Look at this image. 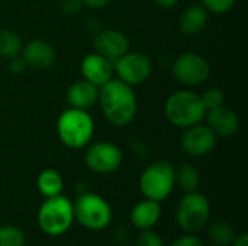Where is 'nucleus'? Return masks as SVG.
Wrapping results in <instances>:
<instances>
[{"instance_id":"1","label":"nucleus","mask_w":248,"mask_h":246,"mask_svg":"<svg viewBox=\"0 0 248 246\" xmlns=\"http://www.w3.org/2000/svg\"><path fill=\"white\" fill-rule=\"evenodd\" d=\"M97 103L105 119L118 128L128 126L138 112V100L134 87L118 78H112L99 87Z\"/></svg>"},{"instance_id":"2","label":"nucleus","mask_w":248,"mask_h":246,"mask_svg":"<svg viewBox=\"0 0 248 246\" xmlns=\"http://www.w3.org/2000/svg\"><path fill=\"white\" fill-rule=\"evenodd\" d=\"M57 135L68 149L86 148L94 135V120L89 110L68 107L57 119Z\"/></svg>"},{"instance_id":"3","label":"nucleus","mask_w":248,"mask_h":246,"mask_svg":"<svg viewBox=\"0 0 248 246\" xmlns=\"http://www.w3.org/2000/svg\"><path fill=\"white\" fill-rule=\"evenodd\" d=\"M166 119L179 129H186L205 120L206 109L201 94L192 90H177L169 96L164 104Z\"/></svg>"},{"instance_id":"4","label":"nucleus","mask_w":248,"mask_h":246,"mask_svg":"<svg viewBox=\"0 0 248 246\" xmlns=\"http://www.w3.org/2000/svg\"><path fill=\"white\" fill-rule=\"evenodd\" d=\"M174 186L176 167L166 159L151 162L140 177V190L142 196L158 203L170 197Z\"/></svg>"},{"instance_id":"5","label":"nucleus","mask_w":248,"mask_h":246,"mask_svg":"<svg viewBox=\"0 0 248 246\" xmlns=\"http://www.w3.org/2000/svg\"><path fill=\"white\" fill-rule=\"evenodd\" d=\"M74 223L73 202L60 194L48 197L38 210V225L48 236H60L70 231Z\"/></svg>"},{"instance_id":"6","label":"nucleus","mask_w":248,"mask_h":246,"mask_svg":"<svg viewBox=\"0 0 248 246\" xmlns=\"http://www.w3.org/2000/svg\"><path fill=\"white\" fill-rule=\"evenodd\" d=\"M74 220L89 231H103L112 222V207L99 194L83 191L73 203Z\"/></svg>"},{"instance_id":"7","label":"nucleus","mask_w":248,"mask_h":246,"mask_svg":"<svg viewBox=\"0 0 248 246\" xmlns=\"http://www.w3.org/2000/svg\"><path fill=\"white\" fill-rule=\"evenodd\" d=\"M211 215L209 200L198 191L186 193L176 210V222L186 233H198L206 226Z\"/></svg>"},{"instance_id":"8","label":"nucleus","mask_w":248,"mask_h":246,"mask_svg":"<svg viewBox=\"0 0 248 246\" xmlns=\"http://www.w3.org/2000/svg\"><path fill=\"white\" fill-rule=\"evenodd\" d=\"M171 72L176 81L182 86L198 87L209 78L211 65L203 55L196 52H185L174 59Z\"/></svg>"},{"instance_id":"9","label":"nucleus","mask_w":248,"mask_h":246,"mask_svg":"<svg viewBox=\"0 0 248 246\" xmlns=\"http://www.w3.org/2000/svg\"><path fill=\"white\" fill-rule=\"evenodd\" d=\"M153 72V61L148 55L137 51H128L113 61V74L118 80L131 87H137L148 80Z\"/></svg>"},{"instance_id":"10","label":"nucleus","mask_w":248,"mask_h":246,"mask_svg":"<svg viewBox=\"0 0 248 246\" xmlns=\"http://www.w3.org/2000/svg\"><path fill=\"white\" fill-rule=\"evenodd\" d=\"M124 161L122 149L108 141H97L87 145L84 154V162L89 170L97 174H110L115 173Z\"/></svg>"},{"instance_id":"11","label":"nucleus","mask_w":248,"mask_h":246,"mask_svg":"<svg viewBox=\"0 0 248 246\" xmlns=\"http://www.w3.org/2000/svg\"><path fill=\"white\" fill-rule=\"evenodd\" d=\"M217 139L218 136L211 130V128L201 122L185 129L180 138V146L186 155L201 158L214 151L217 146Z\"/></svg>"},{"instance_id":"12","label":"nucleus","mask_w":248,"mask_h":246,"mask_svg":"<svg viewBox=\"0 0 248 246\" xmlns=\"http://www.w3.org/2000/svg\"><path fill=\"white\" fill-rule=\"evenodd\" d=\"M93 46L94 52L113 62L129 51L131 42L128 36L118 29H102L94 35Z\"/></svg>"},{"instance_id":"13","label":"nucleus","mask_w":248,"mask_h":246,"mask_svg":"<svg viewBox=\"0 0 248 246\" xmlns=\"http://www.w3.org/2000/svg\"><path fill=\"white\" fill-rule=\"evenodd\" d=\"M20 55L25 59L28 68L38 71L51 68L57 61V51L54 45L44 39H33L23 45Z\"/></svg>"},{"instance_id":"14","label":"nucleus","mask_w":248,"mask_h":246,"mask_svg":"<svg viewBox=\"0 0 248 246\" xmlns=\"http://www.w3.org/2000/svg\"><path fill=\"white\" fill-rule=\"evenodd\" d=\"M80 72L84 80L102 87L113 78V62L97 52H92L81 59Z\"/></svg>"},{"instance_id":"15","label":"nucleus","mask_w":248,"mask_h":246,"mask_svg":"<svg viewBox=\"0 0 248 246\" xmlns=\"http://www.w3.org/2000/svg\"><path fill=\"white\" fill-rule=\"evenodd\" d=\"M205 120L211 130L221 138H231L240 129V117L237 112H234L225 104L208 110L205 115Z\"/></svg>"},{"instance_id":"16","label":"nucleus","mask_w":248,"mask_h":246,"mask_svg":"<svg viewBox=\"0 0 248 246\" xmlns=\"http://www.w3.org/2000/svg\"><path fill=\"white\" fill-rule=\"evenodd\" d=\"M97 99L99 87L84 78L74 81L67 90V103L74 109L89 110L97 103Z\"/></svg>"},{"instance_id":"17","label":"nucleus","mask_w":248,"mask_h":246,"mask_svg":"<svg viewBox=\"0 0 248 246\" xmlns=\"http://www.w3.org/2000/svg\"><path fill=\"white\" fill-rule=\"evenodd\" d=\"M161 217V206L158 202L144 199L138 202L131 210V223L138 231L153 229Z\"/></svg>"},{"instance_id":"18","label":"nucleus","mask_w":248,"mask_h":246,"mask_svg":"<svg viewBox=\"0 0 248 246\" xmlns=\"http://www.w3.org/2000/svg\"><path fill=\"white\" fill-rule=\"evenodd\" d=\"M209 12L202 4H192L187 6L179 19V29L186 36H196L199 35L208 25Z\"/></svg>"},{"instance_id":"19","label":"nucleus","mask_w":248,"mask_h":246,"mask_svg":"<svg viewBox=\"0 0 248 246\" xmlns=\"http://www.w3.org/2000/svg\"><path fill=\"white\" fill-rule=\"evenodd\" d=\"M36 187L45 199L60 196L64 188L62 175L57 170H52V168L44 170L42 173H39L36 178Z\"/></svg>"},{"instance_id":"20","label":"nucleus","mask_w":248,"mask_h":246,"mask_svg":"<svg viewBox=\"0 0 248 246\" xmlns=\"http://www.w3.org/2000/svg\"><path fill=\"white\" fill-rule=\"evenodd\" d=\"M176 184L185 193L196 191L201 184V174L198 168L187 162L182 164L179 168H176Z\"/></svg>"},{"instance_id":"21","label":"nucleus","mask_w":248,"mask_h":246,"mask_svg":"<svg viewBox=\"0 0 248 246\" xmlns=\"http://www.w3.org/2000/svg\"><path fill=\"white\" fill-rule=\"evenodd\" d=\"M208 235L214 244L219 246L231 245L237 236L232 225L228 222H224V220H218V222L211 223L208 228Z\"/></svg>"},{"instance_id":"22","label":"nucleus","mask_w":248,"mask_h":246,"mask_svg":"<svg viewBox=\"0 0 248 246\" xmlns=\"http://www.w3.org/2000/svg\"><path fill=\"white\" fill-rule=\"evenodd\" d=\"M23 42L20 36L10 29H0V57L12 58L20 54Z\"/></svg>"},{"instance_id":"23","label":"nucleus","mask_w":248,"mask_h":246,"mask_svg":"<svg viewBox=\"0 0 248 246\" xmlns=\"http://www.w3.org/2000/svg\"><path fill=\"white\" fill-rule=\"evenodd\" d=\"M26 236L23 231L13 225L0 226V246H25Z\"/></svg>"},{"instance_id":"24","label":"nucleus","mask_w":248,"mask_h":246,"mask_svg":"<svg viewBox=\"0 0 248 246\" xmlns=\"http://www.w3.org/2000/svg\"><path fill=\"white\" fill-rule=\"evenodd\" d=\"M201 99H202V103H203L206 112L225 104V93L218 87L208 88L203 94H201Z\"/></svg>"},{"instance_id":"25","label":"nucleus","mask_w":248,"mask_h":246,"mask_svg":"<svg viewBox=\"0 0 248 246\" xmlns=\"http://www.w3.org/2000/svg\"><path fill=\"white\" fill-rule=\"evenodd\" d=\"M237 0H202V6L214 14H224L235 6Z\"/></svg>"},{"instance_id":"26","label":"nucleus","mask_w":248,"mask_h":246,"mask_svg":"<svg viewBox=\"0 0 248 246\" xmlns=\"http://www.w3.org/2000/svg\"><path fill=\"white\" fill-rule=\"evenodd\" d=\"M138 246H166L164 241L161 239V236L154 232L153 229L148 231H141L140 236H138Z\"/></svg>"},{"instance_id":"27","label":"nucleus","mask_w":248,"mask_h":246,"mask_svg":"<svg viewBox=\"0 0 248 246\" xmlns=\"http://www.w3.org/2000/svg\"><path fill=\"white\" fill-rule=\"evenodd\" d=\"M169 246H205L202 239H199L198 236H195L193 233H186L180 238H177L176 241H173Z\"/></svg>"},{"instance_id":"28","label":"nucleus","mask_w":248,"mask_h":246,"mask_svg":"<svg viewBox=\"0 0 248 246\" xmlns=\"http://www.w3.org/2000/svg\"><path fill=\"white\" fill-rule=\"evenodd\" d=\"M81 7H83L81 0H62V3H61L62 13L64 14H68V16L77 14L81 10Z\"/></svg>"},{"instance_id":"29","label":"nucleus","mask_w":248,"mask_h":246,"mask_svg":"<svg viewBox=\"0 0 248 246\" xmlns=\"http://www.w3.org/2000/svg\"><path fill=\"white\" fill-rule=\"evenodd\" d=\"M26 68H28V65H26L25 59L22 58L20 54L16 55V57L9 58V70H10L13 74H22V72L26 71Z\"/></svg>"},{"instance_id":"30","label":"nucleus","mask_w":248,"mask_h":246,"mask_svg":"<svg viewBox=\"0 0 248 246\" xmlns=\"http://www.w3.org/2000/svg\"><path fill=\"white\" fill-rule=\"evenodd\" d=\"M112 0H81L83 6H87L90 9H102L106 7Z\"/></svg>"},{"instance_id":"31","label":"nucleus","mask_w":248,"mask_h":246,"mask_svg":"<svg viewBox=\"0 0 248 246\" xmlns=\"http://www.w3.org/2000/svg\"><path fill=\"white\" fill-rule=\"evenodd\" d=\"M153 1L163 9H171L179 3V0H153Z\"/></svg>"},{"instance_id":"32","label":"nucleus","mask_w":248,"mask_h":246,"mask_svg":"<svg viewBox=\"0 0 248 246\" xmlns=\"http://www.w3.org/2000/svg\"><path fill=\"white\" fill-rule=\"evenodd\" d=\"M231 246H248V235L247 233H241V235L235 236V239L232 241Z\"/></svg>"}]
</instances>
